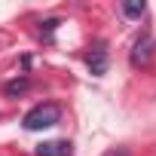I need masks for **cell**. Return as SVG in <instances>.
<instances>
[{"instance_id": "8", "label": "cell", "mask_w": 156, "mask_h": 156, "mask_svg": "<svg viewBox=\"0 0 156 156\" xmlns=\"http://www.w3.org/2000/svg\"><path fill=\"white\" fill-rule=\"evenodd\" d=\"M104 156H129V150H126V147H110Z\"/></svg>"}, {"instance_id": "1", "label": "cell", "mask_w": 156, "mask_h": 156, "mask_svg": "<svg viewBox=\"0 0 156 156\" xmlns=\"http://www.w3.org/2000/svg\"><path fill=\"white\" fill-rule=\"evenodd\" d=\"M58 119H61V107L52 104V101H43V104H37V107H31V110L25 113L22 126H25L28 132H40V129H52Z\"/></svg>"}, {"instance_id": "3", "label": "cell", "mask_w": 156, "mask_h": 156, "mask_svg": "<svg viewBox=\"0 0 156 156\" xmlns=\"http://www.w3.org/2000/svg\"><path fill=\"white\" fill-rule=\"evenodd\" d=\"M86 64H89V70H92L95 76H104V73H107V49H104V43H98V46L86 55Z\"/></svg>"}, {"instance_id": "7", "label": "cell", "mask_w": 156, "mask_h": 156, "mask_svg": "<svg viewBox=\"0 0 156 156\" xmlns=\"http://www.w3.org/2000/svg\"><path fill=\"white\" fill-rule=\"evenodd\" d=\"M58 25H61L58 19H46V22H40V34H43V37L49 40V37H52V31H55Z\"/></svg>"}, {"instance_id": "4", "label": "cell", "mask_w": 156, "mask_h": 156, "mask_svg": "<svg viewBox=\"0 0 156 156\" xmlns=\"http://www.w3.org/2000/svg\"><path fill=\"white\" fill-rule=\"evenodd\" d=\"M70 153H73L70 141H43L37 147V156H70Z\"/></svg>"}, {"instance_id": "5", "label": "cell", "mask_w": 156, "mask_h": 156, "mask_svg": "<svg viewBox=\"0 0 156 156\" xmlns=\"http://www.w3.org/2000/svg\"><path fill=\"white\" fill-rule=\"evenodd\" d=\"M28 89H31V80H28V76H19V80H9V83L3 86L6 98H19V95H25Z\"/></svg>"}, {"instance_id": "6", "label": "cell", "mask_w": 156, "mask_h": 156, "mask_svg": "<svg viewBox=\"0 0 156 156\" xmlns=\"http://www.w3.org/2000/svg\"><path fill=\"white\" fill-rule=\"evenodd\" d=\"M144 9H147L144 3H122V16H126V19H141Z\"/></svg>"}, {"instance_id": "2", "label": "cell", "mask_w": 156, "mask_h": 156, "mask_svg": "<svg viewBox=\"0 0 156 156\" xmlns=\"http://www.w3.org/2000/svg\"><path fill=\"white\" fill-rule=\"evenodd\" d=\"M153 52H156V37L150 34V31H144L138 40H135V46H132V64L135 67H147L150 61H153Z\"/></svg>"}]
</instances>
